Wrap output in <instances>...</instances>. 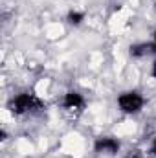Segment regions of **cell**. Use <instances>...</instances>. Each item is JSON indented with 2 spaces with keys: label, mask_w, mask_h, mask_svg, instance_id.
<instances>
[{
  "label": "cell",
  "mask_w": 156,
  "mask_h": 158,
  "mask_svg": "<svg viewBox=\"0 0 156 158\" xmlns=\"http://www.w3.org/2000/svg\"><path fill=\"white\" fill-rule=\"evenodd\" d=\"M153 46H154V53H156V33H154V40H153Z\"/></svg>",
  "instance_id": "10"
},
{
  "label": "cell",
  "mask_w": 156,
  "mask_h": 158,
  "mask_svg": "<svg viewBox=\"0 0 156 158\" xmlns=\"http://www.w3.org/2000/svg\"><path fill=\"white\" fill-rule=\"evenodd\" d=\"M151 76H153V77H156V61L153 63V68H151Z\"/></svg>",
  "instance_id": "9"
},
{
  "label": "cell",
  "mask_w": 156,
  "mask_h": 158,
  "mask_svg": "<svg viewBox=\"0 0 156 158\" xmlns=\"http://www.w3.org/2000/svg\"><path fill=\"white\" fill-rule=\"evenodd\" d=\"M7 109H9L13 114L20 116V114H28V112H39L40 109H44V105H42V101H40L35 94L22 92V94L15 96V98L7 103Z\"/></svg>",
  "instance_id": "1"
},
{
  "label": "cell",
  "mask_w": 156,
  "mask_h": 158,
  "mask_svg": "<svg viewBox=\"0 0 156 158\" xmlns=\"http://www.w3.org/2000/svg\"><path fill=\"white\" fill-rule=\"evenodd\" d=\"M66 19H68V22H70V24H74V26H79V24L84 20V13H83V11H70Z\"/></svg>",
  "instance_id": "6"
},
{
  "label": "cell",
  "mask_w": 156,
  "mask_h": 158,
  "mask_svg": "<svg viewBox=\"0 0 156 158\" xmlns=\"http://www.w3.org/2000/svg\"><path fill=\"white\" fill-rule=\"evenodd\" d=\"M145 105V99L140 92L130 90V92H123L117 96V107L121 112L125 114H138Z\"/></svg>",
  "instance_id": "2"
},
{
  "label": "cell",
  "mask_w": 156,
  "mask_h": 158,
  "mask_svg": "<svg viewBox=\"0 0 156 158\" xmlns=\"http://www.w3.org/2000/svg\"><path fill=\"white\" fill-rule=\"evenodd\" d=\"M149 53H154L153 42H140V44L130 46V55L132 57H143V55H149Z\"/></svg>",
  "instance_id": "5"
},
{
  "label": "cell",
  "mask_w": 156,
  "mask_h": 158,
  "mask_svg": "<svg viewBox=\"0 0 156 158\" xmlns=\"http://www.w3.org/2000/svg\"><path fill=\"white\" fill-rule=\"evenodd\" d=\"M130 158H147L145 156V155H142V153H138V151H136V153H134V155H132V156Z\"/></svg>",
  "instance_id": "8"
},
{
  "label": "cell",
  "mask_w": 156,
  "mask_h": 158,
  "mask_svg": "<svg viewBox=\"0 0 156 158\" xmlns=\"http://www.w3.org/2000/svg\"><path fill=\"white\" fill-rule=\"evenodd\" d=\"M119 142L112 136H101L94 142V151L96 153H107V155H116L119 151Z\"/></svg>",
  "instance_id": "3"
},
{
  "label": "cell",
  "mask_w": 156,
  "mask_h": 158,
  "mask_svg": "<svg viewBox=\"0 0 156 158\" xmlns=\"http://www.w3.org/2000/svg\"><path fill=\"white\" fill-rule=\"evenodd\" d=\"M63 107L70 110H81L84 107V98L79 92H66L63 98Z\"/></svg>",
  "instance_id": "4"
},
{
  "label": "cell",
  "mask_w": 156,
  "mask_h": 158,
  "mask_svg": "<svg viewBox=\"0 0 156 158\" xmlns=\"http://www.w3.org/2000/svg\"><path fill=\"white\" fill-rule=\"evenodd\" d=\"M149 153H151V155H154V156H156V138L153 140V143H151V149H149Z\"/></svg>",
  "instance_id": "7"
}]
</instances>
